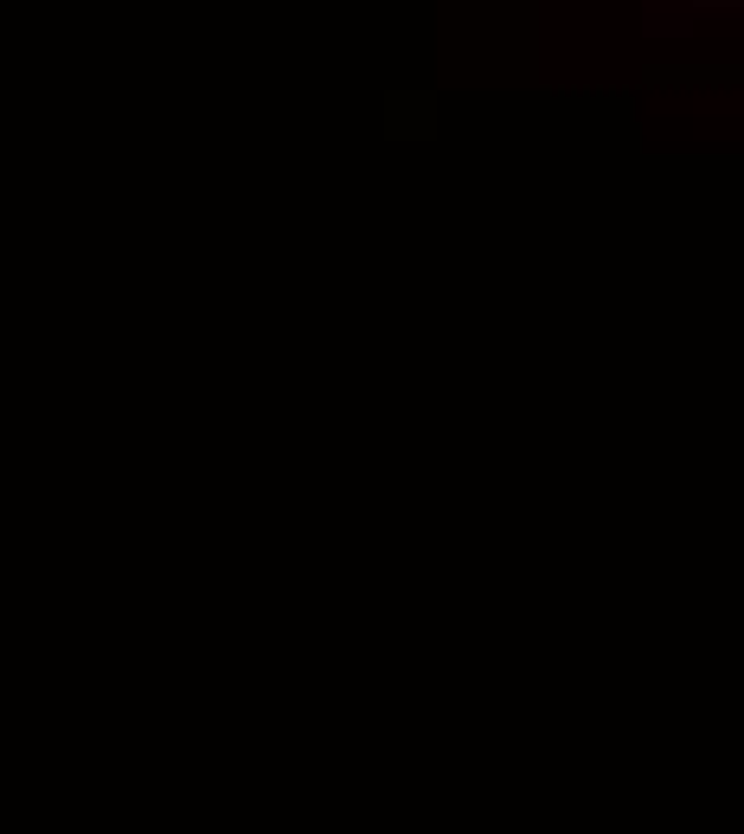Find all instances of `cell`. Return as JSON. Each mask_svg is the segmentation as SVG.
Returning a JSON list of instances; mask_svg holds the SVG:
<instances>
[{"instance_id": "1", "label": "cell", "mask_w": 744, "mask_h": 834, "mask_svg": "<svg viewBox=\"0 0 744 834\" xmlns=\"http://www.w3.org/2000/svg\"><path fill=\"white\" fill-rule=\"evenodd\" d=\"M693 7H719V13H732V7H744V0H693Z\"/></svg>"}]
</instances>
